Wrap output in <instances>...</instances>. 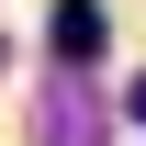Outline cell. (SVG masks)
Listing matches in <instances>:
<instances>
[{"label":"cell","instance_id":"cell-1","mask_svg":"<svg viewBox=\"0 0 146 146\" xmlns=\"http://www.w3.org/2000/svg\"><path fill=\"white\" fill-rule=\"evenodd\" d=\"M45 45L68 56V68H90V56H101V11H90V0H56V23H45Z\"/></svg>","mask_w":146,"mask_h":146},{"label":"cell","instance_id":"cell-2","mask_svg":"<svg viewBox=\"0 0 146 146\" xmlns=\"http://www.w3.org/2000/svg\"><path fill=\"white\" fill-rule=\"evenodd\" d=\"M45 146H90V101H79V90L45 101Z\"/></svg>","mask_w":146,"mask_h":146},{"label":"cell","instance_id":"cell-3","mask_svg":"<svg viewBox=\"0 0 146 146\" xmlns=\"http://www.w3.org/2000/svg\"><path fill=\"white\" fill-rule=\"evenodd\" d=\"M135 124H146V79H135Z\"/></svg>","mask_w":146,"mask_h":146}]
</instances>
